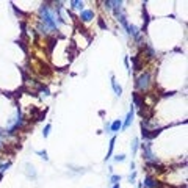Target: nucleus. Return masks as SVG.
Returning <instances> with one entry per match:
<instances>
[{
	"label": "nucleus",
	"instance_id": "nucleus-1",
	"mask_svg": "<svg viewBox=\"0 0 188 188\" xmlns=\"http://www.w3.org/2000/svg\"><path fill=\"white\" fill-rule=\"evenodd\" d=\"M60 16L57 8H50L47 5L41 6V24H39V31L41 33H47L49 30H57L60 27Z\"/></svg>",
	"mask_w": 188,
	"mask_h": 188
},
{
	"label": "nucleus",
	"instance_id": "nucleus-2",
	"mask_svg": "<svg viewBox=\"0 0 188 188\" xmlns=\"http://www.w3.org/2000/svg\"><path fill=\"white\" fill-rule=\"evenodd\" d=\"M136 88L141 89V91H146L149 88V85H151V74L149 72H143L138 78H136Z\"/></svg>",
	"mask_w": 188,
	"mask_h": 188
},
{
	"label": "nucleus",
	"instance_id": "nucleus-3",
	"mask_svg": "<svg viewBox=\"0 0 188 188\" xmlns=\"http://www.w3.org/2000/svg\"><path fill=\"white\" fill-rule=\"evenodd\" d=\"M80 19H82L83 22H89L91 19H94V11H91V10H83V11L80 13Z\"/></svg>",
	"mask_w": 188,
	"mask_h": 188
},
{
	"label": "nucleus",
	"instance_id": "nucleus-4",
	"mask_svg": "<svg viewBox=\"0 0 188 188\" xmlns=\"http://www.w3.org/2000/svg\"><path fill=\"white\" fill-rule=\"evenodd\" d=\"M143 152H144V158L147 161H152L154 160V154H152L151 146H149V144H143Z\"/></svg>",
	"mask_w": 188,
	"mask_h": 188
},
{
	"label": "nucleus",
	"instance_id": "nucleus-5",
	"mask_svg": "<svg viewBox=\"0 0 188 188\" xmlns=\"http://www.w3.org/2000/svg\"><path fill=\"white\" fill-rule=\"evenodd\" d=\"M133 114H135V111H133V108H130V111L127 113V118H125V122L122 124V129H129L130 124L133 121Z\"/></svg>",
	"mask_w": 188,
	"mask_h": 188
},
{
	"label": "nucleus",
	"instance_id": "nucleus-6",
	"mask_svg": "<svg viewBox=\"0 0 188 188\" xmlns=\"http://www.w3.org/2000/svg\"><path fill=\"white\" fill-rule=\"evenodd\" d=\"M121 129H122V121H121V119L113 121L111 125H110V130H111V132H119Z\"/></svg>",
	"mask_w": 188,
	"mask_h": 188
},
{
	"label": "nucleus",
	"instance_id": "nucleus-7",
	"mask_svg": "<svg viewBox=\"0 0 188 188\" xmlns=\"http://www.w3.org/2000/svg\"><path fill=\"white\" fill-rule=\"evenodd\" d=\"M111 86H113V89H114V94H116V96L118 97H119L121 96V94H122V88H121V86L119 85H118V82L114 80V78L111 77Z\"/></svg>",
	"mask_w": 188,
	"mask_h": 188
},
{
	"label": "nucleus",
	"instance_id": "nucleus-8",
	"mask_svg": "<svg viewBox=\"0 0 188 188\" xmlns=\"http://www.w3.org/2000/svg\"><path fill=\"white\" fill-rule=\"evenodd\" d=\"M127 33H129V35H132L133 38H138V36H139L138 27H135V25H129V28H127Z\"/></svg>",
	"mask_w": 188,
	"mask_h": 188
},
{
	"label": "nucleus",
	"instance_id": "nucleus-9",
	"mask_svg": "<svg viewBox=\"0 0 188 188\" xmlns=\"http://www.w3.org/2000/svg\"><path fill=\"white\" fill-rule=\"evenodd\" d=\"M70 6H72L74 10L83 11V2H80V0H72V2H70Z\"/></svg>",
	"mask_w": 188,
	"mask_h": 188
},
{
	"label": "nucleus",
	"instance_id": "nucleus-10",
	"mask_svg": "<svg viewBox=\"0 0 188 188\" xmlns=\"http://www.w3.org/2000/svg\"><path fill=\"white\" fill-rule=\"evenodd\" d=\"M144 185L149 186V188H155V186H157L155 180H154L152 177H146V179H144Z\"/></svg>",
	"mask_w": 188,
	"mask_h": 188
},
{
	"label": "nucleus",
	"instance_id": "nucleus-11",
	"mask_svg": "<svg viewBox=\"0 0 188 188\" xmlns=\"http://www.w3.org/2000/svg\"><path fill=\"white\" fill-rule=\"evenodd\" d=\"M121 2H105L104 5H105V8H108V10H114V8L119 5Z\"/></svg>",
	"mask_w": 188,
	"mask_h": 188
},
{
	"label": "nucleus",
	"instance_id": "nucleus-12",
	"mask_svg": "<svg viewBox=\"0 0 188 188\" xmlns=\"http://www.w3.org/2000/svg\"><path fill=\"white\" fill-rule=\"evenodd\" d=\"M113 147H114V138H111V141H110V147H108V154H107V158L105 160L110 158V155H111V152H113Z\"/></svg>",
	"mask_w": 188,
	"mask_h": 188
},
{
	"label": "nucleus",
	"instance_id": "nucleus-13",
	"mask_svg": "<svg viewBox=\"0 0 188 188\" xmlns=\"http://www.w3.org/2000/svg\"><path fill=\"white\" fill-rule=\"evenodd\" d=\"M50 129H52V125H50V124H47L45 127H44V130H42V135H44V138H47V136H49V132H50Z\"/></svg>",
	"mask_w": 188,
	"mask_h": 188
},
{
	"label": "nucleus",
	"instance_id": "nucleus-14",
	"mask_svg": "<svg viewBox=\"0 0 188 188\" xmlns=\"http://www.w3.org/2000/svg\"><path fill=\"white\" fill-rule=\"evenodd\" d=\"M136 149H138V139L135 138V139H133V144H132V154L133 155L136 154Z\"/></svg>",
	"mask_w": 188,
	"mask_h": 188
},
{
	"label": "nucleus",
	"instance_id": "nucleus-15",
	"mask_svg": "<svg viewBox=\"0 0 188 188\" xmlns=\"http://www.w3.org/2000/svg\"><path fill=\"white\" fill-rule=\"evenodd\" d=\"M119 180H121V176H111V179H110V183H119Z\"/></svg>",
	"mask_w": 188,
	"mask_h": 188
},
{
	"label": "nucleus",
	"instance_id": "nucleus-16",
	"mask_svg": "<svg viewBox=\"0 0 188 188\" xmlns=\"http://www.w3.org/2000/svg\"><path fill=\"white\" fill-rule=\"evenodd\" d=\"M38 155H41V158H44V160H49V157H47L45 151H38Z\"/></svg>",
	"mask_w": 188,
	"mask_h": 188
},
{
	"label": "nucleus",
	"instance_id": "nucleus-17",
	"mask_svg": "<svg viewBox=\"0 0 188 188\" xmlns=\"http://www.w3.org/2000/svg\"><path fill=\"white\" fill-rule=\"evenodd\" d=\"M114 160H116V161H124V160H125V155H122V154H121V155H118Z\"/></svg>",
	"mask_w": 188,
	"mask_h": 188
},
{
	"label": "nucleus",
	"instance_id": "nucleus-18",
	"mask_svg": "<svg viewBox=\"0 0 188 188\" xmlns=\"http://www.w3.org/2000/svg\"><path fill=\"white\" fill-rule=\"evenodd\" d=\"M135 177H136V172H132L130 177H129V180H130V182H135Z\"/></svg>",
	"mask_w": 188,
	"mask_h": 188
},
{
	"label": "nucleus",
	"instance_id": "nucleus-19",
	"mask_svg": "<svg viewBox=\"0 0 188 188\" xmlns=\"http://www.w3.org/2000/svg\"><path fill=\"white\" fill-rule=\"evenodd\" d=\"M99 25H100L102 28H105V27H107V25H105V24H104V20H99Z\"/></svg>",
	"mask_w": 188,
	"mask_h": 188
},
{
	"label": "nucleus",
	"instance_id": "nucleus-20",
	"mask_svg": "<svg viewBox=\"0 0 188 188\" xmlns=\"http://www.w3.org/2000/svg\"><path fill=\"white\" fill-rule=\"evenodd\" d=\"M113 188H119V183H114V185H113Z\"/></svg>",
	"mask_w": 188,
	"mask_h": 188
},
{
	"label": "nucleus",
	"instance_id": "nucleus-21",
	"mask_svg": "<svg viewBox=\"0 0 188 188\" xmlns=\"http://www.w3.org/2000/svg\"><path fill=\"white\" fill-rule=\"evenodd\" d=\"M0 146H2V144H0Z\"/></svg>",
	"mask_w": 188,
	"mask_h": 188
}]
</instances>
